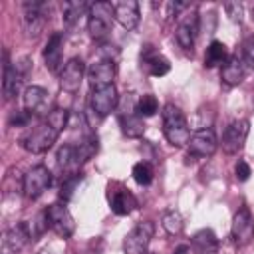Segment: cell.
<instances>
[{
	"label": "cell",
	"mask_w": 254,
	"mask_h": 254,
	"mask_svg": "<svg viewBox=\"0 0 254 254\" xmlns=\"http://www.w3.org/2000/svg\"><path fill=\"white\" fill-rule=\"evenodd\" d=\"M89 6L87 2H64L62 10H64V24L65 26H73L81 16H85L89 12Z\"/></svg>",
	"instance_id": "4316f807"
},
{
	"label": "cell",
	"mask_w": 254,
	"mask_h": 254,
	"mask_svg": "<svg viewBox=\"0 0 254 254\" xmlns=\"http://www.w3.org/2000/svg\"><path fill=\"white\" fill-rule=\"evenodd\" d=\"M115 20V8L109 2H95L87 12V32L93 40H103L111 32Z\"/></svg>",
	"instance_id": "3957f363"
},
{
	"label": "cell",
	"mask_w": 254,
	"mask_h": 254,
	"mask_svg": "<svg viewBox=\"0 0 254 254\" xmlns=\"http://www.w3.org/2000/svg\"><path fill=\"white\" fill-rule=\"evenodd\" d=\"M157 111H159V101H157L155 95L145 93V95H141L137 99V113L141 117H153Z\"/></svg>",
	"instance_id": "1f68e13d"
},
{
	"label": "cell",
	"mask_w": 254,
	"mask_h": 254,
	"mask_svg": "<svg viewBox=\"0 0 254 254\" xmlns=\"http://www.w3.org/2000/svg\"><path fill=\"white\" fill-rule=\"evenodd\" d=\"M244 73H246V67H244V64H242V60L238 56H230L228 62L220 67V79L228 87L240 85L242 79H244Z\"/></svg>",
	"instance_id": "7402d4cb"
},
{
	"label": "cell",
	"mask_w": 254,
	"mask_h": 254,
	"mask_svg": "<svg viewBox=\"0 0 254 254\" xmlns=\"http://www.w3.org/2000/svg\"><path fill=\"white\" fill-rule=\"evenodd\" d=\"M32 115H34V113H30V111H26V109H18V111H14V113L10 115L8 123H10V127H26V125L32 121Z\"/></svg>",
	"instance_id": "d590c367"
},
{
	"label": "cell",
	"mask_w": 254,
	"mask_h": 254,
	"mask_svg": "<svg viewBox=\"0 0 254 254\" xmlns=\"http://www.w3.org/2000/svg\"><path fill=\"white\" fill-rule=\"evenodd\" d=\"M228 50L222 42L218 40H212L206 48V54H204V67H216V65H224L228 62Z\"/></svg>",
	"instance_id": "484cf974"
},
{
	"label": "cell",
	"mask_w": 254,
	"mask_h": 254,
	"mask_svg": "<svg viewBox=\"0 0 254 254\" xmlns=\"http://www.w3.org/2000/svg\"><path fill=\"white\" fill-rule=\"evenodd\" d=\"M190 246H192L194 254H218V238L210 228L198 230L192 236Z\"/></svg>",
	"instance_id": "603a6c76"
},
{
	"label": "cell",
	"mask_w": 254,
	"mask_h": 254,
	"mask_svg": "<svg viewBox=\"0 0 254 254\" xmlns=\"http://www.w3.org/2000/svg\"><path fill=\"white\" fill-rule=\"evenodd\" d=\"M155 234V224L151 220L139 222L133 230L127 232L125 240H123V250L125 254H145L149 248V242Z\"/></svg>",
	"instance_id": "52a82bcc"
},
{
	"label": "cell",
	"mask_w": 254,
	"mask_h": 254,
	"mask_svg": "<svg viewBox=\"0 0 254 254\" xmlns=\"http://www.w3.org/2000/svg\"><path fill=\"white\" fill-rule=\"evenodd\" d=\"M30 226L28 222H18L14 228L4 232L2 238V254H18L28 242H30Z\"/></svg>",
	"instance_id": "e0dca14e"
},
{
	"label": "cell",
	"mask_w": 254,
	"mask_h": 254,
	"mask_svg": "<svg viewBox=\"0 0 254 254\" xmlns=\"http://www.w3.org/2000/svg\"><path fill=\"white\" fill-rule=\"evenodd\" d=\"M224 12H226V16H228L234 24H240L242 18H244V8H242L240 2H226V4H224Z\"/></svg>",
	"instance_id": "e575fe53"
},
{
	"label": "cell",
	"mask_w": 254,
	"mask_h": 254,
	"mask_svg": "<svg viewBox=\"0 0 254 254\" xmlns=\"http://www.w3.org/2000/svg\"><path fill=\"white\" fill-rule=\"evenodd\" d=\"M131 175H133V179H135L139 185H143V187H145V185H151V183H153V177H155L153 167H151V163H147V161L135 163Z\"/></svg>",
	"instance_id": "4dcf8cb0"
},
{
	"label": "cell",
	"mask_w": 254,
	"mask_h": 254,
	"mask_svg": "<svg viewBox=\"0 0 254 254\" xmlns=\"http://www.w3.org/2000/svg\"><path fill=\"white\" fill-rule=\"evenodd\" d=\"M234 177L242 183V181H248V177H250V167H248V163L246 161H238L236 163V167H234Z\"/></svg>",
	"instance_id": "8d00e7d4"
},
{
	"label": "cell",
	"mask_w": 254,
	"mask_h": 254,
	"mask_svg": "<svg viewBox=\"0 0 254 254\" xmlns=\"http://www.w3.org/2000/svg\"><path fill=\"white\" fill-rule=\"evenodd\" d=\"M99 149V139L95 135H89L85 139H81V143L73 145V151H75V169H79L83 163H87Z\"/></svg>",
	"instance_id": "d4e9b609"
},
{
	"label": "cell",
	"mask_w": 254,
	"mask_h": 254,
	"mask_svg": "<svg viewBox=\"0 0 254 254\" xmlns=\"http://www.w3.org/2000/svg\"><path fill=\"white\" fill-rule=\"evenodd\" d=\"M119 105V95L115 85H107V87H99V89H91L89 93V107L103 119L105 115H109L111 111H115Z\"/></svg>",
	"instance_id": "8fae6325"
},
{
	"label": "cell",
	"mask_w": 254,
	"mask_h": 254,
	"mask_svg": "<svg viewBox=\"0 0 254 254\" xmlns=\"http://www.w3.org/2000/svg\"><path fill=\"white\" fill-rule=\"evenodd\" d=\"M189 155L190 157H196V159H206L210 157L216 147H218V141H216V135L212 129H198L190 135V141H189Z\"/></svg>",
	"instance_id": "7c38bea8"
},
{
	"label": "cell",
	"mask_w": 254,
	"mask_h": 254,
	"mask_svg": "<svg viewBox=\"0 0 254 254\" xmlns=\"http://www.w3.org/2000/svg\"><path fill=\"white\" fill-rule=\"evenodd\" d=\"M119 111H117V119L121 125V131L125 137L129 139H137L145 133V123L143 117L137 113V101L133 97V93H127L121 101H119Z\"/></svg>",
	"instance_id": "277c9868"
},
{
	"label": "cell",
	"mask_w": 254,
	"mask_h": 254,
	"mask_svg": "<svg viewBox=\"0 0 254 254\" xmlns=\"http://www.w3.org/2000/svg\"><path fill=\"white\" fill-rule=\"evenodd\" d=\"M79 183H81V175L79 173H75V175H67L64 181H62V185H60V198L65 202V200H71L73 198V194H75V190H77V187H79Z\"/></svg>",
	"instance_id": "f546056e"
},
{
	"label": "cell",
	"mask_w": 254,
	"mask_h": 254,
	"mask_svg": "<svg viewBox=\"0 0 254 254\" xmlns=\"http://www.w3.org/2000/svg\"><path fill=\"white\" fill-rule=\"evenodd\" d=\"M83 75H87V73H85V64H83V60H81V58H71V60L64 65V69H62V73H60V85H62V89H64L65 93H75V91L79 89L81 81H83Z\"/></svg>",
	"instance_id": "5bb4252c"
},
{
	"label": "cell",
	"mask_w": 254,
	"mask_h": 254,
	"mask_svg": "<svg viewBox=\"0 0 254 254\" xmlns=\"http://www.w3.org/2000/svg\"><path fill=\"white\" fill-rule=\"evenodd\" d=\"M50 183H52L50 169L44 165H36L24 175V190L22 192L28 200H36L38 196H42L48 190Z\"/></svg>",
	"instance_id": "8992f818"
},
{
	"label": "cell",
	"mask_w": 254,
	"mask_h": 254,
	"mask_svg": "<svg viewBox=\"0 0 254 254\" xmlns=\"http://www.w3.org/2000/svg\"><path fill=\"white\" fill-rule=\"evenodd\" d=\"M67 119H69V111L64 109V107H54L48 115H46V121L56 129V131H64L67 127Z\"/></svg>",
	"instance_id": "d6a6232c"
},
{
	"label": "cell",
	"mask_w": 254,
	"mask_h": 254,
	"mask_svg": "<svg viewBox=\"0 0 254 254\" xmlns=\"http://www.w3.org/2000/svg\"><path fill=\"white\" fill-rule=\"evenodd\" d=\"M58 137H60V131H56V129L44 119V121H40L36 127L28 129V131L20 137V145H22V149H26L28 153L40 155V153H46V151L56 143Z\"/></svg>",
	"instance_id": "7a4b0ae2"
},
{
	"label": "cell",
	"mask_w": 254,
	"mask_h": 254,
	"mask_svg": "<svg viewBox=\"0 0 254 254\" xmlns=\"http://www.w3.org/2000/svg\"><path fill=\"white\" fill-rule=\"evenodd\" d=\"M48 105V91L40 85H30L24 91V109L30 113H42Z\"/></svg>",
	"instance_id": "cb8c5ba5"
},
{
	"label": "cell",
	"mask_w": 254,
	"mask_h": 254,
	"mask_svg": "<svg viewBox=\"0 0 254 254\" xmlns=\"http://www.w3.org/2000/svg\"><path fill=\"white\" fill-rule=\"evenodd\" d=\"M161 224H163V228H165L169 234H173V236L181 234L183 228H185V220H183L181 212H177V210H167V212L163 214Z\"/></svg>",
	"instance_id": "f1b7e54d"
},
{
	"label": "cell",
	"mask_w": 254,
	"mask_h": 254,
	"mask_svg": "<svg viewBox=\"0 0 254 254\" xmlns=\"http://www.w3.org/2000/svg\"><path fill=\"white\" fill-rule=\"evenodd\" d=\"M113 8H115V20H117L125 30H135V28L139 26V20H141L139 2L127 0V2L113 4Z\"/></svg>",
	"instance_id": "ffe728a7"
},
{
	"label": "cell",
	"mask_w": 254,
	"mask_h": 254,
	"mask_svg": "<svg viewBox=\"0 0 254 254\" xmlns=\"http://www.w3.org/2000/svg\"><path fill=\"white\" fill-rule=\"evenodd\" d=\"M56 161H58V167L64 169V171H77L75 169V151H73V145H62L56 153Z\"/></svg>",
	"instance_id": "83f0119b"
},
{
	"label": "cell",
	"mask_w": 254,
	"mask_h": 254,
	"mask_svg": "<svg viewBox=\"0 0 254 254\" xmlns=\"http://www.w3.org/2000/svg\"><path fill=\"white\" fill-rule=\"evenodd\" d=\"M40 254H46V252H40Z\"/></svg>",
	"instance_id": "f35d334b"
},
{
	"label": "cell",
	"mask_w": 254,
	"mask_h": 254,
	"mask_svg": "<svg viewBox=\"0 0 254 254\" xmlns=\"http://www.w3.org/2000/svg\"><path fill=\"white\" fill-rule=\"evenodd\" d=\"M163 117V135L173 147H185L190 141V129L187 123L185 113L175 105L167 103L161 111Z\"/></svg>",
	"instance_id": "6da1fadb"
},
{
	"label": "cell",
	"mask_w": 254,
	"mask_h": 254,
	"mask_svg": "<svg viewBox=\"0 0 254 254\" xmlns=\"http://www.w3.org/2000/svg\"><path fill=\"white\" fill-rule=\"evenodd\" d=\"M46 218L50 228L60 236V238H69L75 230V220L67 206L64 202H54L46 208Z\"/></svg>",
	"instance_id": "5b68a950"
},
{
	"label": "cell",
	"mask_w": 254,
	"mask_h": 254,
	"mask_svg": "<svg viewBox=\"0 0 254 254\" xmlns=\"http://www.w3.org/2000/svg\"><path fill=\"white\" fill-rule=\"evenodd\" d=\"M240 60L246 69L254 71V36L244 38V42L240 46Z\"/></svg>",
	"instance_id": "836d02e7"
},
{
	"label": "cell",
	"mask_w": 254,
	"mask_h": 254,
	"mask_svg": "<svg viewBox=\"0 0 254 254\" xmlns=\"http://www.w3.org/2000/svg\"><path fill=\"white\" fill-rule=\"evenodd\" d=\"M141 67H143L145 73H149L151 77H161V75L169 73L171 64H169V60H167L163 54H159V52L155 50V46L145 44L143 50H141Z\"/></svg>",
	"instance_id": "9a60e30c"
},
{
	"label": "cell",
	"mask_w": 254,
	"mask_h": 254,
	"mask_svg": "<svg viewBox=\"0 0 254 254\" xmlns=\"http://www.w3.org/2000/svg\"><path fill=\"white\" fill-rule=\"evenodd\" d=\"M109 206L113 210V214L117 216H127L129 212L135 210L137 206V198L133 196V192L125 187H117V189H109Z\"/></svg>",
	"instance_id": "d6986e66"
},
{
	"label": "cell",
	"mask_w": 254,
	"mask_h": 254,
	"mask_svg": "<svg viewBox=\"0 0 254 254\" xmlns=\"http://www.w3.org/2000/svg\"><path fill=\"white\" fill-rule=\"evenodd\" d=\"M232 242L236 246H246L254 238V218L248 206H240L232 218V228H230Z\"/></svg>",
	"instance_id": "ba28073f"
},
{
	"label": "cell",
	"mask_w": 254,
	"mask_h": 254,
	"mask_svg": "<svg viewBox=\"0 0 254 254\" xmlns=\"http://www.w3.org/2000/svg\"><path fill=\"white\" fill-rule=\"evenodd\" d=\"M117 75V64L111 58H105L101 62H95L89 69H87V83L91 89H99V87H107L113 85V79Z\"/></svg>",
	"instance_id": "30bf717a"
},
{
	"label": "cell",
	"mask_w": 254,
	"mask_h": 254,
	"mask_svg": "<svg viewBox=\"0 0 254 254\" xmlns=\"http://www.w3.org/2000/svg\"><path fill=\"white\" fill-rule=\"evenodd\" d=\"M248 133H250V123H248L246 119H236V121H232V123L224 129V135H222V149H224V153L234 155V153L242 151Z\"/></svg>",
	"instance_id": "9c48e42d"
},
{
	"label": "cell",
	"mask_w": 254,
	"mask_h": 254,
	"mask_svg": "<svg viewBox=\"0 0 254 254\" xmlns=\"http://www.w3.org/2000/svg\"><path fill=\"white\" fill-rule=\"evenodd\" d=\"M189 252H190V248L187 244H181V246L175 248V254H189Z\"/></svg>",
	"instance_id": "74e56055"
},
{
	"label": "cell",
	"mask_w": 254,
	"mask_h": 254,
	"mask_svg": "<svg viewBox=\"0 0 254 254\" xmlns=\"http://www.w3.org/2000/svg\"><path fill=\"white\" fill-rule=\"evenodd\" d=\"M196 34H198V14L189 12L179 20V26L175 30V40L179 48H183L185 52H192Z\"/></svg>",
	"instance_id": "4fadbf2b"
},
{
	"label": "cell",
	"mask_w": 254,
	"mask_h": 254,
	"mask_svg": "<svg viewBox=\"0 0 254 254\" xmlns=\"http://www.w3.org/2000/svg\"><path fill=\"white\" fill-rule=\"evenodd\" d=\"M42 56H44L46 67L52 73H58L60 69H64V64H62V60H64V34L62 32H54L48 38Z\"/></svg>",
	"instance_id": "2e32d148"
},
{
	"label": "cell",
	"mask_w": 254,
	"mask_h": 254,
	"mask_svg": "<svg viewBox=\"0 0 254 254\" xmlns=\"http://www.w3.org/2000/svg\"><path fill=\"white\" fill-rule=\"evenodd\" d=\"M44 8H46V4L42 0H28V2H24V26H26L30 36H38L40 30L44 28V22H46Z\"/></svg>",
	"instance_id": "ac0fdd59"
},
{
	"label": "cell",
	"mask_w": 254,
	"mask_h": 254,
	"mask_svg": "<svg viewBox=\"0 0 254 254\" xmlns=\"http://www.w3.org/2000/svg\"><path fill=\"white\" fill-rule=\"evenodd\" d=\"M22 73L16 69V65H12L8 62V56L4 54V73H2V91L6 99H14L20 91L22 85Z\"/></svg>",
	"instance_id": "44dd1931"
}]
</instances>
